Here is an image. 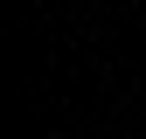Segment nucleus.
<instances>
[{
  "instance_id": "obj_1",
  "label": "nucleus",
  "mask_w": 146,
  "mask_h": 139,
  "mask_svg": "<svg viewBox=\"0 0 146 139\" xmlns=\"http://www.w3.org/2000/svg\"><path fill=\"white\" fill-rule=\"evenodd\" d=\"M49 139H63V132H49Z\"/></svg>"
}]
</instances>
